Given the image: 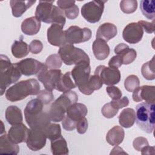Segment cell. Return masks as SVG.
Here are the masks:
<instances>
[{"label": "cell", "instance_id": "5bb4252c", "mask_svg": "<svg viewBox=\"0 0 155 155\" xmlns=\"http://www.w3.org/2000/svg\"><path fill=\"white\" fill-rule=\"evenodd\" d=\"M46 139L47 137L44 130L38 128H30L25 142L29 149L36 151L45 147Z\"/></svg>", "mask_w": 155, "mask_h": 155}, {"label": "cell", "instance_id": "ee69618b", "mask_svg": "<svg viewBox=\"0 0 155 155\" xmlns=\"http://www.w3.org/2000/svg\"><path fill=\"white\" fill-rule=\"evenodd\" d=\"M43 48V45L41 41L38 39L33 40L29 45V51L33 54L39 53Z\"/></svg>", "mask_w": 155, "mask_h": 155}, {"label": "cell", "instance_id": "d4e9b609", "mask_svg": "<svg viewBox=\"0 0 155 155\" xmlns=\"http://www.w3.org/2000/svg\"><path fill=\"white\" fill-rule=\"evenodd\" d=\"M36 1H17L11 0L10 1V7L12 8V12L13 16L19 18L21 16L25 11L31 7Z\"/></svg>", "mask_w": 155, "mask_h": 155}, {"label": "cell", "instance_id": "83f0119b", "mask_svg": "<svg viewBox=\"0 0 155 155\" xmlns=\"http://www.w3.org/2000/svg\"><path fill=\"white\" fill-rule=\"evenodd\" d=\"M119 123L124 128L131 127L136 120V114L134 109L127 108L124 109L119 116Z\"/></svg>", "mask_w": 155, "mask_h": 155}, {"label": "cell", "instance_id": "3957f363", "mask_svg": "<svg viewBox=\"0 0 155 155\" xmlns=\"http://www.w3.org/2000/svg\"><path fill=\"white\" fill-rule=\"evenodd\" d=\"M78 101V96L75 91L70 90L64 92L51 105L48 113L51 120L54 122L62 121L65 116L68 108Z\"/></svg>", "mask_w": 155, "mask_h": 155}, {"label": "cell", "instance_id": "f907efd6", "mask_svg": "<svg viewBox=\"0 0 155 155\" xmlns=\"http://www.w3.org/2000/svg\"><path fill=\"white\" fill-rule=\"evenodd\" d=\"M58 7L62 10H64L71 6L75 4V1H69V0H59L56 2Z\"/></svg>", "mask_w": 155, "mask_h": 155}, {"label": "cell", "instance_id": "f546056e", "mask_svg": "<svg viewBox=\"0 0 155 155\" xmlns=\"http://www.w3.org/2000/svg\"><path fill=\"white\" fill-rule=\"evenodd\" d=\"M51 151L54 155H65L68 154L67 142L62 136L51 140Z\"/></svg>", "mask_w": 155, "mask_h": 155}, {"label": "cell", "instance_id": "8d00e7d4", "mask_svg": "<svg viewBox=\"0 0 155 155\" xmlns=\"http://www.w3.org/2000/svg\"><path fill=\"white\" fill-rule=\"evenodd\" d=\"M121 10L127 14L134 12L137 8V2L136 0H124L120 2Z\"/></svg>", "mask_w": 155, "mask_h": 155}, {"label": "cell", "instance_id": "816d5d0a", "mask_svg": "<svg viewBox=\"0 0 155 155\" xmlns=\"http://www.w3.org/2000/svg\"><path fill=\"white\" fill-rule=\"evenodd\" d=\"M154 147H150L149 145L144 147L141 150L142 154H154Z\"/></svg>", "mask_w": 155, "mask_h": 155}, {"label": "cell", "instance_id": "7c38bea8", "mask_svg": "<svg viewBox=\"0 0 155 155\" xmlns=\"http://www.w3.org/2000/svg\"><path fill=\"white\" fill-rule=\"evenodd\" d=\"M22 74L29 76L38 74L46 67L45 64L39 62L33 58H27L15 63Z\"/></svg>", "mask_w": 155, "mask_h": 155}, {"label": "cell", "instance_id": "7a4b0ae2", "mask_svg": "<svg viewBox=\"0 0 155 155\" xmlns=\"http://www.w3.org/2000/svg\"><path fill=\"white\" fill-rule=\"evenodd\" d=\"M40 92V85L35 79L21 81L10 87L5 92L6 99L10 102L23 100L29 95H36Z\"/></svg>", "mask_w": 155, "mask_h": 155}, {"label": "cell", "instance_id": "cb8c5ba5", "mask_svg": "<svg viewBox=\"0 0 155 155\" xmlns=\"http://www.w3.org/2000/svg\"><path fill=\"white\" fill-rule=\"evenodd\" d=\"M124 136V129L121 127L116 125L108 131L106 135V140L111 145H119L122 142Z\"/></svg>", "mask_w": 155, "mask_h": 155}, {"label": "cell", "instance_id": "7dc6e473", "mask_svg": "<svg viewBox=\"0 0 155 155\" xmlns=\"http://www.w3.org/2000/svg\"><path fill=\"white\" fill-rule=\"evenodd\" d=\"M137 22L140 24V25L142 27L143 30H144L146 33H152L154 31V29H155L154 19L151 22H149L142 21V20L139 21Z\"/></svg>", "mask_w": 155, "mask_h": 155}, {"label": "cell", "instance_id": "d6a6232c", "mask_svg": "<svg viewBox=\"0 0 155 155\" xmlns=\"http://www.w3.org/2000/svg\"><path fill=\"white\" fill-rule=\"evenodd\" d=\"M141 73L145 79L148 81L154 80L155 78V61L154 56L152 59L144 63L141 68Z\"/></svg>", "mask_w": 155, "mask_h": 155}, {"label": "cell", "instance_id": "44dd1931", "mask_svg": "<svg viewBox=\"0 0 155 155\" xmlns=\"http://www.w3.org/2000/svg\"><path fill=\"white\" fill-rule=\"evenodd\" d=\"M41 28V21L35 16H31L24 19L21 25L23 33L33 36L37 34Z\"/></svg>", "mask_w": 155, "mask_h": 155}, {"label": "cell", "instance_id": "484cf974", "mask_svg": "<svg viewBox=\"0 0 155 155\" xmlns=\"http://www.w3.org/2000/svg\"><path fill=\"white\" fill-rule=\"evenodd\" d=\"M19 148L18 144L12 142L6 133L1 134L0 153L17 154L19 153Z\"/></svg>", "mask_w": 155, "mask_h": 155}, {"label": "cell", "instance_id": "9a60e30c", "mask_svg": "<svg viewBox=\"0 0 155 155\" xmlns=\"http://www.w3.org/2000/svg\"><path fill=\"white\" fill-rule=\"evenodd\" d=\"M63 28L64 26L61 25L52 24L47 29V41L51 45L61 47L67 44Z\"/></svg>", "mask_w": 155, "mask_h": 155}, {"label": "cell", "instance_id": "2e32d148", "mask_svg": "<svg viewBox=\"0 0 155 155\" xmlns=\"http://www.w3.org/2000/svg\"><path fill=\"white\" fill-rule=\"evenodd\" d=\"M143 30L138 22H131L124 28L122 37L125 41L129 44H137L142 38Z\"/></svg>", "mask_w": 155, "mask_h": 155}, {"label": "cell", "instance_id": "60d3db41", "mask_svg": "<svg viewBox=\"0 0 155 155\" xmlns=\"http://www.w3.org/2000/svg\"><path fill=\"white\" fill-rule=\"evenodd\" d=\"M89 84L91 90L94 91L100 89L103 85V82L99 76L94 74L90 77Z\"/></svg>", "mask_w": 155, "mask_h": 155}, {"label": "cell", "instance_id": "836d02e7", "mask_svg": "<svg viewBox=\"0 0 155 155\" xmlns=\"http://www.w3.org/2000/svg\"><path fill=\"white\" fill-rule=\"evenodd\" d=\"M47 138L50 140H54L61 136V129L59 124H50L44 130Z\"/></svg>", "mask_w": 155, "mask_h": 155}, {"label": "cell", "instance_id": "e575fe53", "mask_svg": "<svg viewBox=\"0 0 155 155\" xmlns=\"http://www.w3.org/2000/svg\"><path fill=\"white\" fill-rule=\"evenodd\" d=\"M62 61L58 54H53L47 57L45 65L49 70L59 69L62 66Z\"/></svg>", "mask_w": 155, "mask_h": 155}, {"label": "cell", "instance_id": "bcb514c9", "mask_svg": "<svg viewBox=\"0 0 155 155\" xmlns=\"http://www.w3.org/2000/svg\"><path fill=\"white\" fill-rule=\"evenodd\" d=\"M76 124H77L76 122L71 119L66 115L64 117V119L62 120V125L64 129L68 131L74 130L76 127Z\"/></svg>", "mask_w": 155, "mask_h": 155}, {"label": "cell", "instance_id": "4dcf8cb0", "mask_svg": "<svg viewBox=\"0 0 155 155\" xmlns=\"http://www.w3.org/2000/svg\"><path fill=\"white\" fill-rule=\"evenodd\" d=\"M71 72H66L61 75L56 85V90L61 92H66L76 87V84L73 82L71 78Z\"/></svg>", "mask_w": 155, "mask_h": 155}, {"label": "cell", "instance_id": "8fae6325", "mask_svg": "<svg viewBox=\"0 0 155 155\" xmlns=\"http://www.w3.org/2000/svg\"><path fill=\"white\" fill-rule=\"evenodd\" d=\"M62 75L59 69L49 70L47 66L37 75L38 80L42 83L46 90L52 91L56 88L59 80Z\"/></svg>", "mask_w": 155, "mask_h": 155}, {"label": "cell", "instance_id": "277c9868", "mask_svg": "<svg viewBox=\"0 0 155 155\" xmlns=\"http://www.w3.org/2000/svg\"><path fill=\"white\" fill-rule=\"evenodd\" d=\"M22 73L16 64H12L8 58L4 54L0 56V92L3 95L6 88L18 81Z\"/></svg>", "mask_w": 155, "mask_h": 155}, {"label": "cell", "instance_id": "ffe728a7", "mask_svg": "<svg viewBox=\"0 0 155 155\" xmlns=\"http://www.w3.org/2000/svg\"><path fill=\"white\" fill-rule=\"evenodd\" d=\"M117 33V29L116 26L110 22H105L101 25L96 32V37L102 39L107 42L116 36Z\"/></svg>", "mask_w": 155, "mask_h": 155}, {"label": "cell", "instance_id": "e0dca14e", "mask_svg": "<svg viewBox=\"0 0 155 155\" xmlns=\"http://www.w3.org/2000/svg\"><path fill=\"white\" fill-rule=\"evenodd\" d=\"M132 97L135 102H141L144 100L147 103L154 104L155 87L154 85L139 87L133 91Z\"/></svg>", "mask_w": 155, "mask_h": 155}, {"label": "cell", "instance_id": "ba28073f", "mask_svg": "<svg viewBox=\"0 0 155 155\" xmlns=\"http://www.w3.org/2000/svg\"><path fill=\"white\" fill-rule=\"evenodd\" d=\"M107 1H92L84 4L81 8V15L90 23L99 22L102 17L104 4Z\"/></svg>", "mask_w": 155, "mask_h": 155}, {"label": "cell", "instance_id": "8992f818", "mask_svg": "<svg viewBox=\"0 0 155 155\" xmlns=\"http://www.w3.org/2000/svg\"><path fill=\"white\" fill-rule=\"evenodd\" d=\"M58 54L62 61L67 65H78L81 63H90L88 55L82 49L72 44H66L61 47Z\"/></svg>", "mask_w": 155, "mask_h": 155}, {"label": "cell", "instance_id": "f1b7e54d", "mask_svg": "<svg viewBox=\"0 0 155 155\" xmlns=\"http://www.w3.org/2000/svg\"><path fill=\"white\" fill-rule=\"evenodd\" d=\"M12 53L16 58H22L26 56L29 51V45L22 39L15 41L11 47Z\"/></svg>", "mask_w": 155, "mask_h": 155}, {"label": "cell", "instance_id": "ac0fdd59", "mask_svg": "<svg viewBox=\"0 0 155 155\" xmlns=\"http://www.w3.org/2000/svg\"><path fill=\"white\" fill-rule=\"evenodd\" d=\"M29 129L22 123L12 125L9 129L7 136L9 139L15 143L26 142Z\"/></svg>", "mask_w": 155, "mask_h": 155}, {"label": "cell", "instance_id": "52a82bcc", "mask_svg": "<svg viewBox=\"0 0 155 155\" xmlns=\"http://www.w3.org/2000/svg\"><path fill=\"white\" fill-rule=\"evenodd\" d=\"M90 71V63H81L75 65L71 72L76 85L79 91L85 95H90L94 91L89 84Z\"/></svg>", "mask_w": 155, "mask_h": 155}, {"label": "cell", "instance_id": "681fc988", "mask_svg": "<svg viewBox=\"0 0 155 155\" xmlns=\"http://www.w3.org/2000/svg\"><path fill=\"white\" fill-rule=\"evenodd\" d=\"M122 64L123 63H122V58L120 56L117 54L113 56L108 62V66L110 67L115 68H119Z\"/></svg>", "mask_w": 155, "mask_h": 155}, {"label": "cell", "instance_id": "30bf717a", "mask_svg": "<svg viewBox=\"0 0 155 155\" xmlns=\"http://www.w3.org/2000/svg\"><path fill=\"white\" fill-rule=\"evenodd\" d=\"M94 74L99 76L103 84L108 86L117 84L120 80V72L118 68L99 65Z\"/></svg>", "mask_w": 155, "mask_h": 155}, {"label": "cell", "instance_id": "d590c367", "mask_svg": "<svg viewBox=\"0 0 155 155\" xmlns=\"http://www.w3.org/2000/svg\"><path fill=\"white\" fill-rule=\"evenodd\" d=\"M140 81L139 78L134 75L131 74L128 76L124 81V87L126 90L129 92H133L135 89L139 87Z\"/></svg>", "mask_w": 155, "mask_h": 155}, {"label": "cell", "instance_id": "5b68a950", "mask_svg": "<svg viewBox=\"0 0 155 155\" xmlns=\"http://www.w3.org/2000/svg\"><path fill=\"white\" fill-rule=\"evenodd\" d=\"M154 104L141 102L136 107V123L138 127L147 133H151L155 127Z\"/></svg>", "mask_w": 155, "mask_h": 155}, {"label": "cell", "instance_id": "d6986e66", "mask_svg": "<svg viewBox=\"0 0 155 155\" xmlns=\"http://www.w3.org/2000/svg\"><path fill=\"white\" fill-rule=\"evenodd\" d=\"M114 53L120 56L124 65L132 63L136 58L137 53L133 48H130L128 45L124 43L117 45L114 48Z\"/></svg>", "mask_w": 155, "mask_h": 155}, {"label": "cell", "instance_id": "7bdbcfd3", "mask_svg": "<svg viewBox=\"0 0 155 155\" xmlns=\"http://www.w3.org/2000/svg\"><path fill=\"white\" fill-rule=\"evenodd\" d=\"M65 16L69 19H74L78 16L79 7L76 4L64 10Z\"/></svg>", "mask_w": 155, "mask_h": 155}, {"label": "cell", "instance_id": "6da1fadb", "mask_svg": "<svg viewBox=\"0 0 155 155\" xmlns=\"http://www.w3.org/2000/svg\"><path fill=\"white\" fill-rule=\"evenodd\" d=\"M43 103L38 98L31 99L27 103L24 109V116L30 128L44 130L51 123L48 113L43 111Z\"/></svg>", "mask_w": 155, "mask_h": 155}, {"label": "cell", "instance_id": "4fadbf2b", "mask_svg": "<svg viewBox=\"0 0 155 155\" xmlns=\"http://www.w3.org/2000/svg\"><path fill=\"white\" fill-rule=\"evenodd\" d=\"M54 1H39L35 11V17L44 23H52L56 5Z\"/></svg>", "mask_w": 155, "mask_h": 155}, {"label": "cell", "instance_id": "ab89813d", "mask_svg": "<svg viewBox=\"0 0 155 155\" xmlns=\"http://www.w3.org/2000/svg\"><path fill=\"white\" fill-rule=\"evenodd\" d=\"M106 91L112 100H117L121 98L122 93L121 90L117 87L109 85L106 88Z\"/></svg>", "mask_w": 155, "mask_h": 155}, {"label": "cell", "instance_id": "9c48e42d", "mask_svg": "<svg viewBox=\"0 0 155 155\" xmlns=\"http://www.w3.org/2000/svg\"><path fill=\"white\" fill-rule=\"evenodd\" d=\"M67 44H80L89 41L91 38V31L89 28H81L76 25L70 26L65 30Z\"/></svg>", "mask_w": 155, "mask_h": 155}, {"label": "cell", "instance_id": "f6af8a7d", "mask_svg": "<svg viewBox=\"0 0 155 155\" xmlns=\"http://www.w3.org/2000/svg\"><path fill=\"white\" fill-rule=\"evenodd\" d=\"M110 104L114 108L119 110L120 108L128 106L129 104V99L127 96H124L117 100H112Z\"/></svg>", "mask_w": 155, "mask_h": 155}, {"label": "cell", "instance_id": "7402d4cb", "mask_svg": "<svg viewBox=\"0 0 155 155\" xmlns=\"http://www.w3.org/2000/svg\"><path fill=\"white\" fill-rule=\"evenodd\" d=\"M93 54L97 60L102 61L105 59L110 54V47L105 41L96 38L92 45Z\"/></svg>", "mask_w": 155, "mask_h": 155}, {"label": "cell", "instance_id": "603a6c76", "mask_svg": "<svg viewBox=\"0 0 155 155\" xmlns=\"http://www.w3.org/2000/svg\"><path fill=\"white\" fill-rule=\"evenodd\" d=\"M66 113L67 116L78 122L81 119L85 117L88 113V109L84 104L76 102L68 108Z\"/></svg>", "mask_w": 155, "mask_h": 155}, {"label": "cell", "instance_id": "b9f144b4", "mask_svg": "<svg viewBox=\"0 0 155 155\" xmlns=\"http://www.w3.org/2000/svg\"><path fill=\"white\" fill-rule=\"evenodd\" d=\"M133 145L136 150L137 151H140L144 147L149 145V144L146 138L143 137H137L134 139Z\"/></svg>", "mask_w": 155, "mask_h": 155}, {"label": "cell", "instance_id": "4316f807", "mask_svg": "<svg viewBox=\"0 0 155 155\" xmlns=\"http://www.w3.org/2000/svg\"><path fill=\"white\" fill-rule=\"evenodd\" d=\"M5 116L7 122L12 125L22 123L23 118L21 110L16 106H8L6 109Z\"/></svg>", "mask_w": 155, "mask_h": 155}, {"label": "cell", "instance_id": "1f68e13d", "mask_svg": "<svg viewBox=\"0 0 155 155\" xmlns=\"http://www.w3.org/2000/svg\"><path fill=\"white\" fill-rule=\"evenodd\" d=\"M140 10L145 17L154 20L155 17V2L152 0H142L140 2Z\"/></svg>", "mask_w": 155, "mask_h": 155}, {"label": "cell", "instance_id": "f5cc1de1", "mask_svg": "<svg viewBox=\"0 0 155 155\" xmlns=\"http://www.w3.org/2000/svg\"><path fill=\"white\" fill-rule=\"evenodd\" d=\"M1 134H3L5 133V129H4V124H3V122H2V120H1Z\"/></svg>", "mask_w": 155, "mask_h": 155}, {"label": "cell", "instance_id": "74e56055", "mask_svg": "<svg viewBox=\"0 0 155 155\" xmlns=\"http://www.w3.org/2000/svg\"><path fill=\"white\" fill-rule=\"evenodd\" d=\"M37 98L39 99L44 105H47L51 102L54 99V95L52 91L42 90L37 94Z\"/></svg>", "mask_w": 155, "mask_h": 155}, {"label": "cell", "instance_id": "f35d334b", "mask_svg": "<svg viewBox=\"0 0 155 155\" xmlns=\"http://www.w3.org/2000/svg\"><path fill=\"white\" fill-rule=\"evenodd\" d=\"M102 115L106 118H112L114 117L118 113V110L114 108L110 102L105 104L101 109Z\"/></svg>", "mask_w": 155, "mask_h": 155}, {"label": "cell", "instance_id": "c3c4849f", "mask_svg": "<svg viewBox=\"0 0 155 155\" xmlns=\"http://www.w3.org/2000/svg\"><path fill=\"white\" fill-rule=\"evenodd\" d=\"M77 131L79 134H84L85 133L88 128V121L85 117H84L78 121L76 124Z\"/></svg>", "mask_w": 155, "mask_h": 155}]
</instances>
